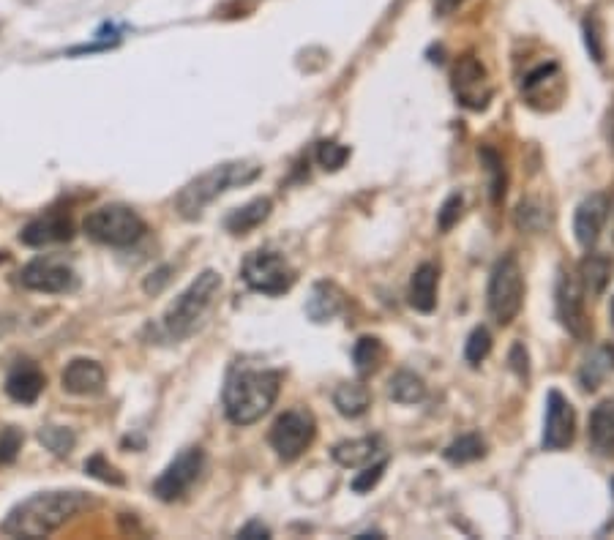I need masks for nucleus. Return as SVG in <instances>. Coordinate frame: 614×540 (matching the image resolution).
Instances as JSON below:
<instances>
[{
	"label": "nucleus",
	"mask_w": 614,
	"mask_h": 540,
	"mask_svg": "<svg viewBox=\"0 0 614 540\" xmlns=\"http://www.w3.org/2000/svg\"><path fill=\"white\" fill-rule=\"evenodd\" d=\"M453 93L467 110L481 112L489 107L494 93L492 82H489L484 63L475 55H464V58L456 60V66H453Z\"/></svg>",
	"instance_id": "10"
},
{
	"label": "nucleus",
	"mask_w": 614,
	"mask_h": 540,
	"mask_svg": "<svg viewBox=\"0 0 614 540\" xmlns=\"http://www.w3.org/2000/svg\"><path fill=\"white\" fill-rule=\"evenodd\" d=\"M557 317L576 341L590 339L593 328H590L587 311H584V290L579 284V276L563 273L557 281Z\"/></svg>",
	"instance_id": "12"
},
{
	"label": "nucleus",
	"mask_w": 614,
	"mask_h": 540,
	"mask_svg": "<svg viewBox=\"0 0 614 540\" xmlns=\"http://www.w3.org/2000/svg\"><path fill=\"white\" fill-rule=\"evenodd\" d=\"M331 453L336 464L358 470V467H366V464H372V461L383 456V440L380 437H361V440L339 442Z\"/></svg>",
	"instance_id": "21"
},
{
	"label": "nucleus",
	"mask_w": 614,
	"mask_h": 540,
	"mask_svg": "<svg viewBox=\"0 0 614 540\" xmlns=\"http://www.w3.org/2000/svg\"><path fill=\"white\" fill-rule=\"evenodd\" d=\"M344 311V292L331 281H317L306 298V314L312 322H331Z\"/></svg>",
	"instance_id": "19"
},
{
	"label": "nucleus",
	"mask_w": 614,
	"mask_h": 540,
	"mask_svg": "<svg viewBox=\"0 0 614 540\" xmlns=\"http://www.w3.org/2000/svg\"><path fill=\"white\" fill-rule=\"evenodd\" d=\"M353 360H355V371H358L361 377L374 374V371L380 369V363L385 360L383 341L374 339V336H361V339L355 341Z\"/></svg>",
	"instance_id": "27"
},
{
	"label": "nucleus",
	"mask_w": 614,
	"mask_h": 540,
	"mask_svg": "<svg viewBox=\"0 0 614 540\" xmlns=\"http://www.w3.org/2000/svg\"><path fill=\"white\" fill-rule=\"evenodd\" d=\"M385 467H388V461L380 459V461H372V464H366L363 467V472H358L353 480V491H358V494H363V491L374 489L380 480H383V472Z\"/></svg>",
	"instance_id": "36"
},
{
	"label": "nucleus",
	"mask_w": 614,
	"mask_h": 540,
	"mask_svg": "<svg viewBox=\"0 0 614 540\" xmlns=\"http://www.w3.org/2000/svg\"><path fill=\"white\" fill-rule=\"evenodd\" d=\"M238 538H271V530L260 521H249L243 530H238Z\"/></svg>",
	"instance_id": "40"
},
{
	"label": "nucleus",
	"mask_w": 614,
	"mask_h": 540,
	"mask_svg": "<svg viewBox=\"0 0 614 540\" xmlns=\"http://www.w3.org/2000/svg\"><path fill=\"white\" fill-rule=\"evenodd\" d=\"M511 366H514L519 377H527L530 369H527V352H524L522 344H516L514 350H511Z\"/></svg>",
	"instance_id": "41"
},
{
	"label": "nucleus",
	"mask_w": 614,
	"mask_h": 540,
	"mask_svg": "<svg viewBox=\"0 0 614 540\" xmlns=\"http://www.w3.org/2000/svg\"><path fill=\"white\" fill-rule=\"evenodd\" d=\"M93 500L82 491H44L22 500L11 510L0 530L11 538H47L66 521L91 508Z\"/></svg>",
	"instance_id": "1"
},
{
	"label": "nucleus",
	"mask_w": 614,
	"mask_h": 540,
	"mask_svg": "<svg viewBox=\"0 0 614 540\" xmlns=\"http://www.w3.org/2000/svg\"><path fill=\"white\" fill-rule=\"evenodd\" d=\"M489 352H492V333L486 328H475L467 344H464V358H467L470 366H478V363H484L489 358Z\"/></svg>",
	"instance_id": "33"
},
{
	"label": "nucleus",
	"mask_w": 614,
	"mask_h": 540,
	"mask_svg": "<svg viewBox=\"0 0 614 540\" xmlns=\"http://www.w3.org/2000/svg\"><path fill=\"white\" fill-rule=\"evenodd\" d=\"M44 385H47L44 374L31 360L14 363L9 374H6V393L14 401H20V404H33L41 396Z\"/></svg>",
	"instance_id": "16"
},
{
	"label": "nucleus",
	"mask_w": 614,
	"mask_h": 540,
	"mask_svg": "<svg viewBox=\"0 0 614 540\" xmlns=\"http://www.w3.org/2000/svg\"><path fill=\"white\" fill-rule=\"evenodd\" d=\"M462 210H464L462 194H451V197L443 202V208L437 210V227L443 232L453 230V224L462 219Z\"/></svg>",
	"instance_id": "37"
},
{
	"label": "nucleus",
	"mask_w": 614,
	"mask_h": 540,
	"mask_svg": "<svg viewBox=\"0 0 614 540\" xmlns=\"http://www.w3.org/2000/svg\"><path fill=\"white\" fill-rule=\"evenodd\" d=\"M437 284H440V270L432 262H423L410 279V306L421 314H432L437 306Z\"/></svg>",
	"instance_id": "22"
},
{
	"label": "nucleus",
	"mask_w": 614,
	"mask_h": 540,
	"mask_svg": "<svg viewBox=\"0 0 614 540\" xmlns=\"http://www.w3.org/2000/svg\"><path fill=\"white\" fill-rule=\"evenodd\" d=\"M282 390V374L268 369L232 371L224 385V412L235 426H252L271 410Z\"/></svg>",
	"instance_id": "2"
},
{
	"label": "nucleus",
	"mask_w": 614,
	"mask_h": 540,
	"mask_svg": "<svg viewBox=\"0 0 614 540\" xmlns=\"http://www.w3.org/2000/svg\"><path fill=\"white\" fill-rule=\"evenodd\" d=\"M584 41H587L590 58L595 63H604V28H601V20L593 14L584 20Z\"/></svg>",
	"instance_id": "34"
},
{
	"label": "nucleus",
	"mask_w": 614,
	"mask_h": 540,
	"mask_svg": "<svg viewBox=\"0 0 614 540\" xmlns=\"http://www.w3.org/2000/svg\"><path fill=\"white\" fill-rule=\"evenodd\" d=\"M71 235H74V227H71V221L66 219V216H61V213H47V216L31 221V224L20 232V240L25 246L41 249V246H50V243L71 240Z\"/></svg>",
	"instance_id": "18"
},
{
	"label": "nucleus",
	"mask_w": 614,
	"mask_h": 540,
	"mask_svg": "<svg viewBox=\"0 0 614 540\" xmlns=\"http://www.w3.org/2000/svg\"><path fill=\"white\" fill-rule=\"evenodd\" d=\"M478 156H481V161H484L486 172H489V189H492V202L494 205H500L505 197V164L503 159H500V153L492 148H481L478 150Z\"/></svg>",
	"instance_id": "30"
},
{
	"label": "nucleus",
	"mask_w": 614,
	"mask_h": 540,
	"mask_svg": "<svg viewBox=\"0 0 614 540\" xmlns=\"http://www.w3.org/2000/svg\"><path fill=\"white\" fill-rule=\"evenodd\" d=\"M262 167L254 161H224L216 164L208 172H202L194 180H189L175 197V210L183 219H200L202 210L208 208L216 197H222L235 186H246L260 178Z\"/></svg>",
	"instance_id": "3"
},
{
	"label": "nucleus",
	"mask_w": 614,
	"mask_h": 540,
	"mask_svg": "<svg viewBox=\"0 0 614 540\" xmlns=\"http://www.w3.org/2000/svg\"><path fill=\"white\" fill-rule=\"evenodd\" d=\"M268 216H271V200H268V197H260V200H252L249 205H243V208L232 210L227 221H224V227H227L232 235H246V232L257 230Z\"/></svg>",
	"instance_id": "25"
},
{
	"label": "nucleus",
	"mask_w": 614,
	"mask_h": 540,
	"mask_svg": "<svg viewBox=\"0 0 614 540\" xmlns=\"http://www.w3.org/2000/svg\"><path fill=\"white\" fill-rule=\"evenodd\" d=\"M202 467H205L202 448H186L183 453L175 456V461L153 483V494L164 502L181 500L183 494H189V489L197 483V478L202 475Z\"/></svg>",
	"instance_id": "9"
},
{
	"label": "nucleus",
	"mask_w": 614,
	"mask_h": 540,
	"mask_svg": "<svg viewBox=\"0 0 614 540\" xmlns=\"http://www.w3.org/2000/svg\"><path fill=\"white\" fill-rule=\"evenodd\" d=\"M524 96H527V104L538 107V110H546V101L560 99L563 96V80H560L557 63H546L541 69H535L533 74H527Z\"/></svg>",
	"instance_id": "17"
},
{
	"label": "nucleus",
	"mask_w": 614,
	"mask_h": 540,
	"mask_svg": "<svg viewBox=\"0 0 614 540\" xmlns=\"http://www.w3.org/2000/svg\"><path fill=\"white\" fill-rule=\"evenodd\" d=\"M486 456V442L478 437V434H462L459 440H453L448 448H445V459L451 464H470V461H478Z\"/></svg>",
	"instance_id": "29"
},
{
	"label": "nucleus",
	"mask_w": 614,
	"mask_h": 540,
	"mask_svg": "<svg viewBox=\"0 0 614 540\" xmlns=\"http://www.w3.org/2000/svg\"><path fill=\"white\" fill-rule=\"evenodd\" d=\"M612 322H614V300H612Z\"/></svg>",
	"instance_id": "43"
},
{
	"label": "nucleus",
	"mask_w": 614,
	"mask_h": 540,
	"mask_svg": "<svg viewBox=\"0 0 614 540\" xmlns=\"http://www.w3.org/2000/svg\"><path fill=\"white\" fill-rule=\"evenodd\" d=\"M612 494H614V480H612Z\"/></svg>",
	"instance_id": "44"
},
{
	"label": "nucleus",
	"mask_w": 614,
	"mask_h": 540,
	"mask_svg": "<svg viewBox=\"0 0 614 540\" xmlns=\"http://www.w3.org/2000/svg\"><path fill=\"white\" fill-rule=\"evenodd\" d=\"M39 442L47 450H52L55 456H69L71 448H74V434L69 429H61V426H44L39 431Z\"/></svg>",
	"instance_id": "31"
},
{
	"label": "nucleus",
	"mask_w": 614,
	"mask_h": 540,
	"mask_svg": "<svg viewBox=\"0 0 614 540\" xmlns=\"http://www.w3.org/2000/svg\"><path fill=\"white\" fill-rule=\"evenodd\" d=\"M82 230L96 243L123 249V246H131L145 235V221L126 205H101L93 213H88Z\"/></svg>",
	"instance_id": "5"
},
{
	"label": "nucleus",
	"mask_w": 614,
	"mask_h": 540,
	"mask_svg": "<svg viewBox=\"0 0 614 540\" xmlns=\"http://www.w3.org/2000/svg\"><path fill=\"white\" fill-rule=\"evenodd\" d=\"M241 276L254 292H262V295H284L292 290V284L298 279L290 262L284 260L279 251L271 249L252 251L243 260Z\"/></svg>",
	"instance_id": "7"
},
{
	"label": "nucleus",
	"mask_w": 614,
	"mask_h": 540,
	"mask_svg": "<svg viewBox=\"0 0 614 540\" xmlns=\"http://www.w3.org/2000/svg\"><path fill=\"white\" fill-rule=\"evenodd\" d=\"M388 396L399 404H415L426 396V385L413 371H396L388 382Z\"/></svg>",
	"instance_id": "28"
},
{
	"label": "nucleus",
	"mask_w": 614,
	"mask_h": 540,
	"mask_svg": "<svg viewBox=\"0 0 614 540\" xmlns=\"http://www.w3.org/2000/svg\"><path fill=\"white\" fill-rule=\"evenodd\" d=\"M524 303V276L522 265L514 254H505L497 260L489 279V311L497 325H511L519 317Z\"/></svg>",
	"instance_id": "6"
},
{
	"label": "nucleus",
	"mask_w": 614,
	"mask_h": 540,
	"mask_svg": "<svg viewBox=\"0 0 614 540\" xmlns=\"http://www.w3.org/2000/svg\"><path fill=\"white\" fill-rule=\"evenodd\" d=\"M317 434L312 412L290 410L276 418L271 429V448L282 461H295L303 456V450L309 448Z\"/></svg>",
	"instance_id": "8"
},
{
	"label": "nucleus",
	"mask_w": 614,
	"mask_h": 540,
	"mask_svg": "<svg viewBox=\"0 0 614 540\" xmlns=\"http://www.w3.org/2000/svg\"><path fill=\"white\" fill-rule=\"evenodd\" d=\"M333 404L344 418H361L372 407V393L363 382H344L333 390Z\"/></svg>",
	"instance_id": "24"
},
{
	"label": "nucleus",
	"mask_w": 614,
	"mask_h": 540,
	"mask_svg": "<svg viewBox=\"0 0 614 540\" xmlns=\"http://www.w3.org/2000/svg\"><path fill=\"white\" fill-rule=\"evenodd\" d=\"M576 437V412L571 401L560 390H549L546 396V420H544V448L565 450Z\"/></svg>",
	"instance_id": "13"
},
{
	"label": "nucleus",
	"mask_w": 614,
	"mask_h": 540,
	"mask_svg": "<svg viewBox=\"0 0 614 540\" xmlns=\"http://www.w3.org/2000/svg\"><path fill=\"white\" fill-rule=\"evenodd\" d=\"M606 216H609V197L606 194H590L587 200L576 208L574 219V232L576 240L582 243L584 249H593L598 238H601V230H604Z\"/></svg>",
	"instance_id": "14"
},
{
	"label": "nucleus",
	"mask_w": 614,
	"mask_h": 540,
	"mask_svg": "<svg viewBox=\"0 0 614 540\" xmlns=\"http://www.w3.org/2000/svg\"><path fill=\"white\" fill-rule=\"evenodd\" d=\"M85 472L88 475H93V478H99L101 483H112V486H123V475L115 467H112L110 461L104 459V456H93L88 464H85Z\"/></svg>",
	"instance_id": "38"
},
{
	"label": "nucleus",
	"mask_w": 614,
	"mask_h": 540,
	"mask_svg": "<svg viewBox=\"0 0 614 540\" xmlns=\"http://www.w3.org/2000/svg\"><path fill=\"white\" fill-rule=\"evenodd\" d=\"M20 284L25 290L63 295L77 287V273L55 257H39L20 270Z\"/></svg>",
	"instance_id": "11"
},
{
	"label": "nucleus",
	"mask_w": 614,
	"mask_h": 540,
	"mask_svg": "<svg viewBox=\"0 0 614 540\" xmlns=\"http://www.w3.org/2000/svg\"><path fill=\"white\" fill-rule=\"evenodd\" d=\"M219 290H222V276L216 270H202L200 276L175 298L170 309L164 311V336L170 341H183L194 336L202 328L205 317L211 314Z\"/></svg>",
	"instance_id": "4"
},
{
	"label": "nucleus",
	"mask_w": 614,
	"mask_h": 540,
	"mask_svg": "<svg viewBox=\"0 0 614 540\" xmlns=\"http://www.w3.org/2000/svg\"><path fill=\"white\" fill-rule=\"evenodd\" d=\"M590 442L601 456H614V399L601 401L590 415Z\"/></svg>",
	"instance_id": "23"
},
{
	"label": "nucleus",
	"mask_w": 614,
	"mask_h": 540,
	"mask_svg": "<svg viewBox=\"0 0 614 540\" xmlns=\"http://www.w3.org/2000/svg\"><path fill=\"white\" fill-rule=\"evenodd\" d=\"M546 224L544 208H538L535 202H522L516 213V227L524 232H538Z\"/></svg>",
	"instance_id": "35"
},
{
	"label": "nucleus",
	"mask_w": 614,
	"mask_h": 540,
	"mask_svg": "<svg viewBox=\"0 0 614 540\" xmlns=\"http://www.w3.org/2000/svg\"><path fill=\"white\" fill-rule=\"evenodd\" d=\"M104 382L107 374L101 369V363L91 358H74L61 374L63 390L71 396H96L104 390Z\"/></svg>",
	"instance_id": "15"
},
{
	"label": "nucleus",
	"mask_w": 614,
	"mask_h": 540,
	"mask_svg": "<svg viewBox=\"0 0 614 540\" xmlns=\"http://www.w3.org/2000/svg\"><path fill=\"white\" fill-rule=\"evenodd\" d=\"M462 3L464 0H434V11H437V17H448V14H453Z\"/></svg>",
	"instance_id": "42"
},
{
	"label": "nucleus",
	"mask_w": 614,
	"mask_h": 540,
	"mask_svg": "<svg viewBox=\"0 0 614 540\" xmlns=\"http://www.w3.org/2000/svg\"><path fill=\"white\" fill-rule=\"evenodd\" d=\"M614 371V347L612 344H604L584 360L582 369H579V382H582L584 390L601 388V382L609 377Z\"/></svg>",
	"instance_id": "26"
},
{
	"label": "nucleus",
	"mask_w": 614,
	"mask_h": 540,
	"mask_svg": "<svg viewBox=\"0 0 614 540\" xmlns=\"http://www.w3.org/2000/svg\"><path fill=\"white\" fill-rule=\"evenodd\" d=\"M614 262L604 251H590L584 254V260L579 262V284H582L584 295L598 298L606 290V284L612 279Z\"/></svg>",
	"instance_id": "20"
},
{
	"label": "nucleus",
	"mask_w": 614,
	"mask_h": 540,
	"mask_svg": "<svg viewBox=\"0 0 614 540\" xmlns=\"http://www.w3.org/2000/svg\"><path fill=\"white\" fill-rule=\"evenodd\" d=\"M20 448H22L20 429L9 426V429L0 431V461H3V464H11V461L17 459Z\"/></svg>",
	"instance_id": "39"
},
{
	"label": "nucleus",
	"mask_w": 614,
	"mask_h": 540,
	"mask_svg": "<svg viewBox=\"0 0 614 540\" xmlns=\"http://www.w3.org/2000/svg\"><path fill=\"white\" fill-rule=\"evenodd\" d=\"M347 159H350V148L342 145V142L325 140L317 145V161H320V167H323V170H328V172L342 170L344 164H347Z\"/></svg>",
	"instance_id": "32"
}]
</instances>
